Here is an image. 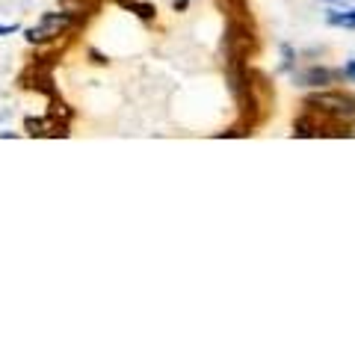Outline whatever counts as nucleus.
Here are the masks:
<instances>
[{
  "mask_svg": "<svg viewBox=\"0 0 355 355\" xmlns=\"http://www.w3.org/2000/svg\"><path fill=\"white\" fill-rule=\"evenodd\" d=\"M77 24H80V18L71 15L69 9H65V12H42L36 24L27 27L24 36H27L30 44H44V42H53V39L65 36V33L74 30Z\"/></svg>",
  "mask_w": 355,
  "mask_h": 355,
  "instance_id": "1",
  "label": "nucleus"
},
{
  "mask_svg": "<svg viewBox=\"0 0 355 355\" xmlns=\"http://www.w3.org/2000/svg\"><path fill=\"white\" fill-rule=\"evenodd\" d=\"M305 110H314L320 116H329L335 121L355 119V98L343 92H317L305 98Z\"/></svg>",
  "mask_w": 355,
  "mask_h": 355,
  "instance_id": "2",
  "label": "nucleus"
},
{
  "mask_svg": "<svg viewBox=\"0 0 355 355\" xmlns=\"http://www.w3.org/2000/svg\"><path fill=\"white\" fill-rule=\"evenodd\" d=\"M335 77H340L335 69H320V65H314V69L296 74V80L302 83V86H326V83L335 80Z\"/></svg>",
  "mask_w": 355,
  "mask_h": 355,
  "instance_id": "3",
  "label": "nucleus"
},
{
  "mask_svg": "<svg viewBox=\"0 0 355 355\" xmlns=\"http://www.w3.org/2000/svg\"><path fill=\"white\" fill-rule=\"evenodd\" d=\"M119 6L128 9V12H133L142 21H154V15H157V9H154L151 3H142V0H119Z\"/></svg>",
  "mask_w": 355,
  "mask_h": 355,
  "instance_id": "4",
  "label": "nucleus"
},
{
  "mask_svg": "<svg viewBox=\"0 0 355 355\" xmlns=\"http://www.w3.org/2000/svg\"><path fill=\"white\" fill-rule=\"evenodd\" d=\"M326 21L331 27H347V30H355V9H329Z\"/></svg>",
  "mask_w": 355,
  "mask_h": 355,
  "instance_id": "5",
  "label": "nucleus"
},
{
  "mask_svg": "<svg viewBox=\"0 0 355 355\" xmlns=\"http://www.w3.org/2000/svg\"><path fill=\"white\" fill-rule=\"evenodd\" d=\"M291 69H293V48L282 44V71H291Z\"/></svg>",
  "mask_w": 355,
  "mask_h": 355,
  "instance_id": "6",
  "label": "nucleus"
},
{
  "mask_svg": "<svg viewBox=\"0 0 355 355\" xmlns=\"http://www.w3.org/2000/svg\"><path fill=\"white\" fill-rule=\"evenodd\" d=\"M338 74L343 77V80H349V83H355V60H349L343 69H338Z\"/></svg>",
  "mask_w": 355,
  "mask_h": 355,
  "instance_id": "7",
  "label": "nucleus"
},
{
  "mask_svg": "<svg viewBox=\"0 0 355 355\" xmlns=\"http://www.w3.org/2000/svg\"><path fill=\"white\" fill-rule=\"evenodd\" d=\"M12 33H18V24H0V39L12 36Z\"/></svg>",
  "mask_w": 355,
  "mask_h": 355,
  "instance_id": "8",
  "label": "nucleus"
},
{
  "mask_svg": "<svg viewBox=\"0 0 355 355\" xmlns=\"http://www.w3.org/2000/svg\"><path fill=\"white\" fill-rule=\"evenodd\" d=\"M172 6H175V12H178V9H187V6H190V0H175Z\"/></svg>",
  "mask_w": 355,
  "mask_h": 355,
  "instance_id": "9",
  "label": "nucleus"
},
{
  "mask_svg": "<svg viewBox=\"0 0 355 355\" xmlns=\"http://www.w3.org/2000/svg\"><path fill=\"white\" fill-rule=\"evenodd\" d=\"M326 3H343L347 6V3H352V0H326Z\"/></svg>",
  "mask_w": 355,
  "mask_h": 355,
  "instance_id": "10",
  "label": "nucleus"
}]
</instances>
